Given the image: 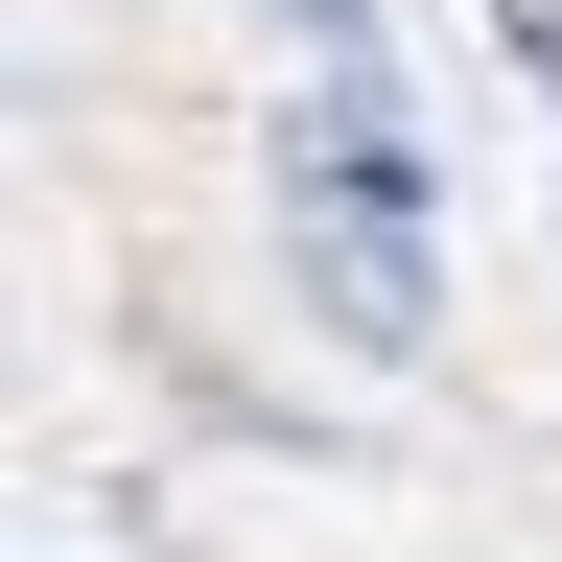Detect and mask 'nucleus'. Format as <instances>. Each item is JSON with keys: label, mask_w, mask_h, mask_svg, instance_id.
<instances>
[{"label": "nucleus", "mask_w": 562, "mask_h": 562, "mask_svg": "<svg viewBox=\"0 0 562 562\" xmlns=\"http://www.w3.org/2000/svg\"><path fill=\"white\" fill-rule=\"evenodd\" d=\"M492 24H516V70H539V117H562V0H492Z\"/></svg>", "instance_id": "obj_2"}, {"label": "nucleus", "mask_w": 562, "mask_h": 562, "mask_svg": "<svg viewBox=\"0 0 562 562\" xmlns=\"http://www.w3.org/2000/svg\"><path fill=\"white\" fill-rule=\"evenodd\" d=\"M281 24V258H305V305L328 328H375L422 351V305H446V211H422V117H398V47H375V0H258Z\"/></svg>", "instance_id": "obj_1"}]
</instances>
